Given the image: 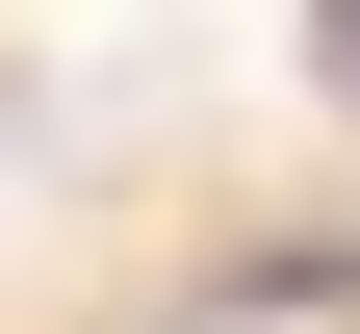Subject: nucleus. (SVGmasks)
I'll use <instances>...</instances> for the list:
<instances>
[{
    "mask_svg": "<svg viewBox=\"0 0 360 334\" xmlns=\"http://www.w3.org/2000/svg\"><path fill=\"white\" fill-rule=\"evenodd\" d=\"M309 52H335V77H360V0H309Z\"/></svg>",
    "mask_w": 360,
    "mask_h": 334,
    "instance_id": "obj_1",
    "label": "nucleus"
}]
</instances>
